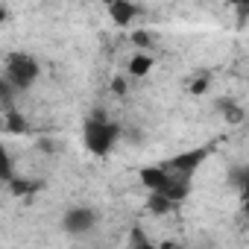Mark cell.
<instances>
[{"instance_id":"obj_11","label":"cell","mask_w":249,"mask_h":249,"mask_svg":"<svg viewBox=\"0 0 249 249\" xmlns=\"http://www.w3.org/2000/svg\"><path fill=\"white\" fill-rule=\"evenodd\" d=\"M246 91H249V79H246Z\"/></svg>"},{"instance_id":"obj_3","label":"cell","mask_w":249,"mask_h":249,"mask_svg":"<svg viewBox=\"0 0 249 249\" xmlns=\"http://www.w3.org/2000/svg\"><path fill=\"white\" fill-rule=\"evenodd\" d=\"M117 138H120V126H117L111 117H106L103 111L91 114V117L85 120V126H82L85 150L94 153V156H108V153L114 150Z\"/></svg>"},{"instance_id":"obj_6","label":"cell","mask_w":249,"mask_h":249,"mask_svg":"<svg viewBox=\"0 0 249 249\" xmlns=\"http://www.w3.org/2000/svg\"><path fill=\"white\" fill-rule=\"evenodd\" d=\"M138 15H141V6H135V3H126V0H114V3H108V18L117 27H129Z\"/></svg>"},{"instance_id":"obj_7","label":"cell","mask_w":249,"mask_h":249,"mask_svg":"<svg viewBox=\"0 0 249 249\" xmlns=\"http://www.w3.org/2000/svg\"><path fill=\"white\" fill-rule=\"evenodd\" d=\"M153 65H156V59H153L150 53H135V56L129 59L126 71H129L132 76H147V73L153 71Z\"/></svg>"},{"instance_id":"obj_8","label":"cell","mask_w":249,"mask_h":249,"mask_svg":"<svg viewBox=\"0 0 249 249\" xmlns=\"http://www.w3.org/2000/svg\"><path fill=\"white\" fill-rule=\"evenodd\" d=\"M170 208H173L170 199H164V196H159V194H150V211H153V214H164V211H170Z\"/></svg>"},{"instance_id":"obj_9","label":"cell","mask_w":249,"mask_h":249,"mask_svg":"<svg viewBox=\"0 0 249 249\" xmlns=\"http://www.w3.org/2000/svg\"><path fill=\"white\" fill-rule=\"evenodd\" d=\"M144 231H135V240H132V249H161V246H156L153 240H147V237H141Z\"/></svg>"},{"instance_id":"obj_10","label":"cell","mask_w":249,"mask_h":249,"mask_svg":"<svg viewBox=\"0 0 249 249\" xmlns=\"http://www.w3.org/2000/svg\"><path fill=\"white\" fill-rule=\"evenodd\" d=\"M243 211H246V220H249V199L243 202Z\"/></svg>"},{"instance_id":"obj_2","label":"cell","mask_w":249,"mask_h":249,"mask_svg":"<svg viewBox=\"0 0 249 249\" xmlns=\"http://www.w3.org/2000/svg\"><path fill=\"white\" fill-rule=\"evenodd\" d=\"M38 76H41V65L33 53L15 50L3 59V76H0V82H6L12 91H18V94L30 91L38 82Z\"/></svg>"},{"instance_id":"obj_1","label":"cell","mask_w":249,"mask_h":249,"mask_svg":"<svg viewBox=\"0 0 249 249\" xmlns=\"http://www.w3.org/2000/svg\"><path fill=\"white\" fill-rule=\"evenodd\" d=\"M138 176H141V185H144L150 194H159V196L170 199L173 205H179V202L191 194V179H188V176H179V173H173V170H167L164 161L141 167Z\"/></svg>"},{"instance_id":"obj_5","label":"cell","mask_w":249,"mask_h":249,"mask_svg":"<svg viewBox=\"0 0 249 249\" xmlns=\"http://www.w3.org/2000/svg\"><path fill=\"white\" fill-rule=\"evenodd\" d=\"M208 147H194V150H188V153H179V156H173V159H167L164 161V167L167 170H173V173H179V176H188V179H194V173L199 170V164L208 159Z\"/></svg>"},{"instance_id":"obj_4","label":"cell","mask_w":249,"mask_h":249,"mask_svg":"<svg viewBox=\"0 0 249 249\" xmlns=\"http://www.w3.org/2000/svg\"><path fill=\"white\" fill-rule=\"evenodd\" d=\"M97 223H100V211L91 208V205H71L62 214V229L71 237H85Z\"/></svg>"}]
</instances>
